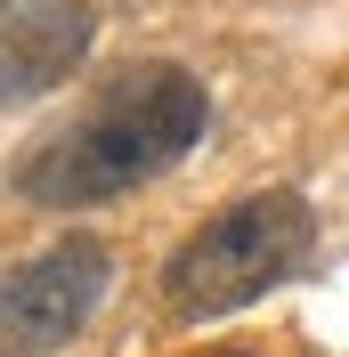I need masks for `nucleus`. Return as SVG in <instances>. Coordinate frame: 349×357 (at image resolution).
I'll return each mask as SVG.
<instances>
[{
    "label": "nucleus",
    "instance_id": "obj_1",
    "mask_svg": "<svg viewBox=\"0 0 349 357\" xmlns=\"http://www.w3.org/2000/svg\"><path fill=\"white\" fill-rule=\"evenodd\" d=\"M211 130V89L187 66H131L114 73L73 122L33 138L17 162V195L41 211H89L163 178L195 138Z\"/></svg>",
    "mask_w": 349,
    "mask_h": 357
},
{
    "label": "nucleus",
    "instance_id": "obj_2",
    "mask_svg": "<svg viewBox=\"0 0 349 357\" xmlns=\"http://www.w3.org/2000/svg\"><path fill=\"white\" fill-rule=\"evenodd\" d=\"M317 244V220L292 187H268V195H244L228 211L187 236V244L163 260V301L171 317H228V309H252L260 292H276L292 268L309 260Z\"/></svg>",
    "mask_w": 349,
    "mask_h": 357
},
{
    "label": "nucleus",
    "instance_id": "obj_3",
    "mask_svg": "<svg viewBox=\"0 0 349 357\" xmlns=\"http://www.w3.org/2000/svg\"><path fill=\"white\" fill-rule=\"evenodd\" d=\"M114 284V252L98 236H66V244L33 252L24 268L0 276V357H49L89 325V309Z\"/></svg>",
    "mask_w": 349,
    "mask_h": 357
},
{
    "label": "nucleus",
    "instance_id": "obj_4",
    "mask_svg": "<svg viewBox=\"0 0 349 357\" xmlns=\"http://www.w3.org/2000/svg\"><path fill=\"white\" fill-rule=\"evenodd\" d=\"M98 41V17L82 0H0V98L57 89Z\"/></svg>",
    "mask_w": 349,
    "mask_h": 357
},
{
    "label": "nucleus",
    "instance_id": "obj_5",
    "mask_svg": "<svg viewBox=\"0 0 349 357\" xmlns=\"http://www.w3.org/2000/svg\"><path fill=\"white\" fill-rule=\"evenodd\" d=\"M211 357H260V349H211Z\"/></svg>",
    "mask_w": 349,
    "mask_h": 357
}]
</instances>
